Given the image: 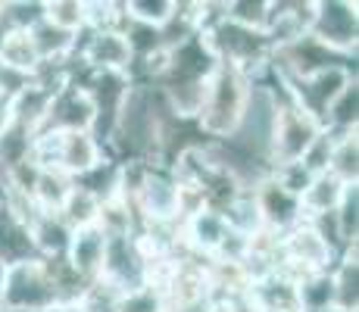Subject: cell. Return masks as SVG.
<instances>
[{"label": "cell", "instance_id": "1", "mask_svg": "<svg viewBox=\"0 0 359 312\" xmlns=\"http://www.w3.org/2000/svg\"><path fill=\"white\" fill-rule=\"evenodd\" d=\"M253 79L234 66L219 62L212 72L210 85H206L203 109L197 116V128L206 141H225L234 128H238L241 116H244L247 97H250Z\"/></svg>", "mask_w": 359, "mask_h": 312}, {"label": "cell", "instance_id": "2", "mask_svg": "<svg viewBox=\"0 0 359 312\" xmlns=\"http://www.w3.org/2000/svg\"><path fill=\"white\" fill-rule=\"evenodd\" d=\"M107 156L103 147L91 137V131H41L34 135L32 163L38 169L60 172L66 178H79L91 172Z\"/></svg>", "mask_w": 359, "mask_h": 312}, {"label": "cell", "instance_id": "3", "mask_svg": "<svg viewBox=\"0 0 359 312\" xmlns=\"http://www.w3.org/2000/svg\"><path fill=\"white\" fill-rule=\"evenodd\" d=\"M203 38L219 62L241 69V72H247L250 79L259 75L275 57V47H272V41L266 38V32L244 29V25H234L229 19H216L212 25H206Z\"/></svg>", "mask_w": 359, "mask_h": 312}, {"label": "cell", "instance_id": "4", "mask_svg": "<svg viewBox=\"0 0 359 312\" xmlns=\"http://www.w3.org/2000/svg\"><path fill=\"white\" fill-rule=\"evenodd\" d=\"M0 306L29 312H63V297L41 259L19 262L4 269L0 278Z\"/></svg>", "mask_w": 359, "mask_h": 312}, {"label": "cell", "instance_id": "5", "mask_svg": "<svg viewBox=\"0 0 359 312\" xmlns=\"http://www.w3.org/2000/svg\"><path fill=\"white\" fill-rule=\"evenodd\" d=\"M100 281L113 284L119 294H131V290L150 284L147 256H144L141 240L135 234H113V238H107L103 262H100Z\"/></svg>", "mask_w": 359, "mask_h": 312}, {"label": "cell", "instance_id": "6", "mask_svg": "<svg viewBox=\"0 0 359 312\" xmlns=\"http://www.w3.org/2000/svg\"><path fill=\"white\" fill-rule=\"evenodd\" d=\"M281 81L287 85L294 103L303 113H309L319 125H325L328 107L337 100V94H341L350 81H356V72H353V66H328V69H322V72L306 75V79H281Z\"/></svg>", "mask_w": 359, "mask_h": 312}, {"label": "cell", "instance_id": "7", "mask_svg": "<svg viewBox=\"0 0 359 312\" xmlns=\"http://www.w3.org/2000/svg\"><path fill=\"white\" fill-rule=\"evenodd\" d=\"M356 34H359L356 4H347V0H316L309 38H316L319 44H325L334 53L356 57Z\"/></svg>", "mask_w": 359, "mask_h": 312}, {"label": "cell", "instance_id": "8", "mask_svg": "<svg viewBox=\"0 0 359 312\" xmlns=\"http://www.w3.org/2000/svg\"><path fill=\"white\" fill-rule=\"evenodd\" d=\"M253 200H257L262 228H266V231H272V234H285V231H291L297 222H303L300 197L287 194L272 175L262 178V182L253 187Z\"/></svg>", "mask_w": 359, "mask_h": 312}, {"label": "cell", "instance_id": "9", "mask_svg": "<svg viewBox=\"0 0 359 312\" xmlns=\"http://www.w3.org/2000/svg\"><path fill=\"white\" fill-rule=\"evenodd\" d=\"M91 122H94V107H91V100H88L85 88L66 81V85L53 94L38 135L41 131H91Z\"/></svg>", "mask_w": 359, "mask_h": 312}, {"label": "cell", "instance_id": "10", "mask_svg": "<svg viewBox=\"0 0 359 312\" xmlns=\"http://www.w3.org/2000/svg\"><path fill=\"white\" fill-rule=\"evenodd\" d=\"M253 312H300V294H297V278L285 269L269 272L262 278L250 281L247 287Z\"/></svg>", "mask_w": 359, "mask_h": 312}, {"label": "cell", "instance_id": "11", "mask_svg": "<svg viewBox=\"0 0 359 312\" xmlns=\"http://www.w3.org/2000/svg\"><path fill=\"white\" fill-rule=\"evenodd\" d=\"M29 259H38L32 225L25 219H19L16 212L6 206V200L0 197V266L10 269V266H19V262H29Z\"/></svg>", "mask_w": 359, "mask_h": 312}, {"label": "cell", "instance_id": "12", "mask_svg": "<svg viewBox=\"0 0 359 312\" xmlns=\"http://www.w3.org/2000/svg\"><path fill=\"white\" fill-rule=\"evenodd\" d=\"M103 247H107V234H103L97 225L72 231V240H69V250H66V262L72 266V272L85 284L100 278Z\"/></svg>", "mask_w": 359, "mask_h": 312}, {"label": "cell", "instance_id": "13", "mask_svg": "<svg viewBox=\"0 0 359 312\" xmlns=\"http://www.w3.org/2000/svg\"><path fill=\"white\" fill-rule=\"evenodd\" d=\"M229 231L231 228L225 225V219L219 212L203 210L182 225V244L200 259H212L219 253V247H222V240L229 238Z\"/></svg>", "mask_w": 359, "mask_h": 312}, {"label": "cell", "instance_id": "14", "mask_svg": "<svg viewBox=\"0 0 359 312\" xmlns=\"http://www.w3.org/2000/svg\"><path fill=\"white\" fill-rule=\"evenodd\" d=\"M32 238L38 259H63L72 240V228L60 219V212H38L32 219Z\"/></svg>", "mask_w": 359, "mask_h": 312}, {"label": "cell", "instance_id": "15", "mask_svg": "<svg viewBox=\"0 0 359 312\" xmlns=\"http://www.w3.org/2000/svg\"><path fill=\"white\" fill-rule=\"evenodd\" d=\"M331 287H334V309L359 312V262L356 247L347 250L341 259L331 266Z\"/></svg>", "mask_w": 359, "mask_h": 312}, {"label": "cell", "instance_id": "16", "mask_svg": "<svg viewBox=\"0 0 359 312\" xmlns=\"http://www.w3.org/2000/svg\"><path fill=\"white\" fill-rule=\"evenodd\" d=\"M29 34H32V44H34V50H38L41 62H63L72 57L75 44H79V34L57 29V25H50L47 19H41Z\"/></svg>", "mask_w": 359, "mask_h": 312}, {"label": "cell", "instance_id": "17", "mask_svg": "<svg viewBox=\"0 0 359 312\" xmlns=\"http://www.w3.org/2000/svg\"><path fill=\"white\" fill-rule=\"evenodd\" d=\"M331 159L325 175L341 184H359V131L350 135H331Z\"/></svg>", "mask_w": 359, "mask_h": 312}, {"label": "cell", "instance_id": "18", "mask_svg": "<svg viewBox=\"0 0 359 312\" xmlns=\"http://www.w3.org/2000/svg\"><path fill=\"white\" fill-rule=\"evenodd\" d=\"M0 66L32 79L34 69L41 66V60H38V50H34L29 32H6L0 38Z\"/></svg>", "mask_w": 359, "mask_h": 312}, {"label": "cell", "instance_id": "19", "mask_svg": "<svg viewBox=\"0 0 359 312\" xmlns=\"http://www.w3.org/2000/svg\"><path fill=\"white\" fill-rule=\"evenodd\" d=\"M69 191H72V178L60 175V172L38 169V178H34L32 187V203L38 206V212H60Z\"/></svg>", "mask_w": 359, "mask_h": 312}, {"label": "cell", "instance_id": "20", "mask_svg": "<svg viewBox=\"0 0 359 312\" xmlns=\"http://www.w3.org/2000/svg\"><path fill=\"white\" fill-rule=\"evenodd\" d=\"M356 122H359V85L350 81L337 94V100L328 107L322 131H328V135H350V131H356Z\"/></svg>", "mask_w": 359, "mask_h": 312}, {"label": "cell", "instance_id": "21", "mask_svg": "<svg viewBox=\"0 0 359 312\" xmlns=\"http://www.w3.org/2000/svg\"><path fill=\"white\" fill-rule=\"evenodd\" d=\"M344 187L347 184H341L337 178H331V175H316L313 184H309L306 191H303V197H300L303 219L322 216V212H334L337 203H341Z\"/></svg>", "mask_w": 359, "mask_h": 312}, {"label": "cell", "instance_id": "22", "mask_svg": "<svg viewBox=\"0 0 359 312\" xmlns=\"http://www.w3.org/2000/svg\"><path fill=\"white\" fill-rule=\"evenodd\" d=\"M297 294H300V312L334 309L331 269H328V272H316V275H303V278H297Z\"/></svg>", "mask_w": 359, "mask_h": 312}, {"label": "cell", "instance_id": "23", "mask_svg": "<svg viewBox=\"0 0 359 312\" xmlns=\"http://www.w3.org/2000/svg\"><path fill=\"white\" fill-rule=\"evenodd\" d=\"M97 216H100V203L88 191H81V187L72 184V191H69L63 210H60V219H63L72 231H79V228L97 225Z\"/></svg>", "mask_w": 359, "mask_h": 312}, {"label": "cell", "instance_id": "24", "mask_svg": "<svg viewBox=\"0 0 359 312\" xmlns=\"http://www.w3.org/2000/svg\"><path fill=\"white\" fill-rule=\"evenodd\" d=\"M44 19L69 34L85 32V0H50L44 4Z\"/></svg>", "mask_w": 359, "mask_h": 312}, {"label": "cell", "instance_id": "25", "mask_svg": "<svg viewBox=\"0 0 359 312\" xmlns=\"http://www.w3.org/2000/svg\"><path fill=\"white\" fill-rule=\"evenodd\" d=\"M337 228H341V238L347 247H356L359 238V184H347L341 194V203L334 210Z\"/></svg>", "mask_w": 359, "mask_h": 312}, {"label": "cell", "instance_id": "26", "mask_svg": "<svg viewBox=\"0 0 359 312\" xmlns=\"http://www.w3.org/2000/svg\"><path fill=\"white\" fill-rule=\"evenodd\" d=\"M172 10H175V0H131V4H122L126 19L141 25H154V29H163L169 22Z\"/></svg>", "mask_w": 359, "mask_h": 312}, {"label": "cell", "instance_id": "27", "mask_svg": "<svg viewBox=\"0 0 359 312\" xmlns=\"http://www.w3.org/2000/svg\"><path fill=\"white\" fill-rule=\"evenodd\" d=\"M41 19H44V4H16V0L0 4V25L6 32H32Z\"/></svg>", "mask_w": 359, "mask_h": 312}, {"label": "cell", "instance_id": "28", "mask_svg": "<svg viewBox=\"0 0 359 312\" xmlns=\"http://www.w3.org/2000/svg\"><path fill=\"white\" fill-rule=\"evenodd\" d=\"M222 19H229L234 25H244V29H266L269 19V4H253V0H231L222 4Z\"/></svg>", "mask_w": 359, "mask_h": 312}, {"label": "cell", "instance_id": "29", "mask_svg": "<svg viewBox=\"0 0 359 312\" xmlns=\"http://www.w3.org/2000/svg\"><path fill=\"white\" fill-rule=\"evenodd\" d=\"M116 312H165L163 290L154 287V284H144V287L131 290V294H122Z\"/></svg>", "mask_w": 359, "mask_h": 312}, {"label": "cell", "instance_id": "30", "mask_svg": "<svg viewBox=\"0 0 359 312\" xmlns=\"http://www.w3.org/2000/svg\"><path fill=\"white\" fill-rule=\"evenodd\" d=\"M0 312H29V309H4V306H0Z\"/></svg>", "mask_w": 359, "mask_h": 312}, {"label": "cell", "instance_id": "31", "mask_svg": "<svg viewBox=\"0 0 359 312\" xmlns=\"http://www.w3.org/2000/svg\"><path fill=\"white\" fill-rule=\"evenodd\" d=\"M325 312H341V309H325Z\"/></svg>", "mask_w": 359, "mask_h": 312}]
</instances>
